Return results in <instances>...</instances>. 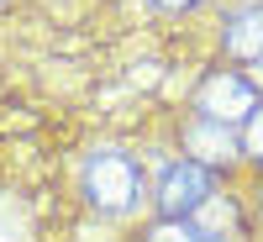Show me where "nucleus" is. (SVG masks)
Wrapping results in <instances>:
<instances>
[{
	"instance_id": "obj_2",
	"label": "nucleus",
	"mask_w": 263,
	"mask_h": 242,
	"mask_svg": "<svg viewBox=\"0 0 263 242\" xmlns=\"http://www.w3.org/2000/svg\"><path fill=\"white\" fill-rule=\"evenodd\" d=\"M216 195V179H211V169L205 163H195V158H179V163H168L163 169V179H158V211H163V221H184V216H195L205 200Z\"/></svg>"
},
{
	"instance_id": "obj_3",
	"label": "nucleus",
	"mask_w": 263,
	"mask_h": 242,
	"mask_svg": "<svg viewBox=\"0 0 263 242\" xmlns=\"http://www.w3.org/2000/svg\"><path fill=\"white\" fill-rule=\"evenodd\" d=\"M195 111L205 121H221V126H237V121H253L258 111V84L242 79V74H216L200 84V95H195Z\"/></svg>"
},
{
	"instance_id": "obj_8",
	"label": "nucleus",
	"mask_w": 263,
	"mask_h": 242,
	"mask_svg": "<svg viewBox=\"0 0 263 242\" xmlns=\"http://www.w3.org/2000/svg\"><path fill=\"white\" fill-rule=\"evenodd\" d=\"M158 6H168V11H184V6H200V0H158Z\"/></svg>"
},
{
	"instance_id": "obj_7",
	"label": "nucleus",
	"mask_w": 263,
	"mask_h": 242,
	"mask_svg": "<svg viewBox=\"0 0 263 242\" xmlns=\"http://www.w3.org/2000/svg\"><path fill=\"white\" fill-rule=\"evenodd\" d=\"M242 147L253 153V158H263V105L253 111V121H248V137H242Z\"/></svg>"
},
{
	"instance_id": "obj_4",
	"label": "nucleus",
	"mask_w": 263,
	"mask_h": 242,
	"mask_svg": "<svg viewBox=\"0 0 263 242\" xmlns=\"http://www.w3.org/2000/svg\"><path fill=\"white\" fill-rule=\"evenodd\" d=\"M147 242H237V216H232V206H221L211 195L184 221H158L147 232Z\"/></svg>"
},
{
	"instance_id": "obj_1",
	"label": "nucleus",
	"mask_w": 263,
	"mask_h": 242,
	"mask_svg": "<svg viewBox=\"0 0 263 242\" xmlns=\"http://www.w3.org/2000/svg\"><path fill=\"white\" fill-rule=\"evenodd\" d=\"M84 195H90L95 211L121 216V211L137 206V195H142V174H137V163H132L126 153L105 147V153H95V158L84 163Z\"/></svg>"
},
{
	"instance_id": "obj_9",
	"label": "nucleus",
	"mask_w": 263,
	"mask_h": 242,
	"mask_svg": "<svg viewBox=\"0 0 263 242\" xmlns=\"http://www.w3.org/2000/svg\"><path fill=\"white\" fill-rule=\"evenodd\" d=\"M253 84H263V63H258V79H253Z\"/></svg>"
},
{
	"instance_id": "obj_5",
	"label": "nucleus",
	"mask_w": 263,
	"mask_h": 242,
	"mask_svg": "<svg viewBox=\"0 0 263 242\" xmlns=\"http://www.w3.org/2000/svg\"><path fill=\"white\" fill-rule=\"evenodd\" d=\"M184 147L195 153V163H232L237 158V137H232V126H221V121H195L190 132H184Z\"/></svg>"
},
{
	"instance_id": "obj_6",
	"label": "nucleus",
	"mask_w": 263,
	"mask_h": 242,
	"mask_svg": "<svg viewBox=\"0 0 263 242\" xmlns=\"http://www.w3.org/2000/svg\"><path fill=\"white\" fill-rule=\"evenodd\" d=\"M227 53L263 63V6H242L227 16Z\"/></svg>"
}]
</instances>
